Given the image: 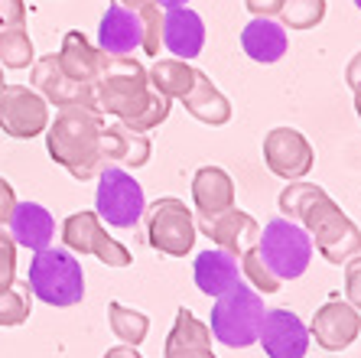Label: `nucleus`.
I'll use <instances>...</instances> for the list:
<instances>
[{
    "mask_svg": "<svg viewBox=\"0 0 361 358\" xmlns=\"http://www.w3.org/2000/svg\"><path fill=\"white\" fill-rule=\"evenodd\" d=\"M101 137H104V114L101 111L59 108L46 127V150L68 176L88 183V179H98L101 169H108Z\"/></svg>",
    "mask_w": 361,
    "mask_h": 358,
    "instance_id": "f03ea898",
    "label": "nucleus"
},
{
    "mask_svg": "<svg viewBox=\"0 0 361 358\" xmlns=\"http://www.w3.org/2000/svg\"><path fill=\"white\" fill-rule=\"evenodd\" d=\"M59 66L66 76L78 78V82H94L101 68V49L94 46L82 30H68L66 40H62V49L56 52Z\"/></svg>",
    "mask_w": 361,
    "mask_h": 358,
    "instance_id": "393cba45",
    "label": "nucleus"
},
{
    "mask_svg": "<svg viewBox=\"0 0 361 358\" xmlns=\"http://www.w3.org/2000/svg\"><path fill=\"white\" fill-rule=\"evenodd\" d=\"M238 264H241V277H247V280H251V287L257 293H277L280 287H283V280H280V277L267 267V261L261 258L257 244L244 251L241 258H238Z\"/></svg>",
    "mask_w": 361,
    "mask_h": 358,
    "instance_id": "7c9ffc66",
    "label": "nucleus"
},
{
    "mask_svg": "<svg viewBox=\"0 0 361 358\" xmlns=\"http://www.w3.org/2000/svg\"><path fill=\"white\" fill-rule=\"evenodd\" d=\"M195 228H199L202 234H209L212 241H215V248L228 251V254H235V258H241L244 251L254 248L257 238H261V225L254 222V215H247V212L238 205H231L228 212L215 215L212 222H195Z\"/></svg>",
    "mask_w": 361,
    "mask_h": 358,
    "instance_id": "2eb2a0df",
    "label": "nucleus"
},
{
    "mask_svg": "<svg viewBox=\"0 0 361 358\" xmlns=\"http://www.w3.org/2000/svg\"><path fill=\"white\" fill-rule=\"evenodd\" d=\"M355 111H358V117H361V85L355 88Z\"/></svg>",
    "mask_w": 361,
    "mask_h": 358,
    "instance_id": "79ce46f5",
    "label": "nucleus"
},
{
    "mask_svg": "<svg viewBox=\"0 0 361 358\" xmlns=\"http://www.w3.org/2000/svg\"><path fill=\"white\" fill-rule=\"evenodd\" d=\"M283 218L296 222L302 232L310 234L312 248L319 251L329 264L345 267L361 251V232L352 218L345 215L338 202L316 183H290L277 199Z\"/></svg>",
    "mask_w": 361,
    "mask_h": 358,
    "instance_id": "f257e3e1",
    "label": "nucleus"
},
{
    "mask_svg": "<svg viewBox=\"0 0 361 358\" xmlns=\"http://www.w3.org/2000/svg\"><path fill=\"white\" fill-rule=\"evenodd\" d=\"M94 212L101 222L111 228H137L147 199H143V186L124 167H108L98 173V192H94Z\"/></svg>",
    "mask_w": 361,
    "mask_h": 358,
    "instance_id": "0eeeda50",
    "label": "nucleus"
},
{
    "mask_svg": "<svg viewBox=\"0 0 361 358\" xmlns=\"http://www.w3.org/2000/svg\"><path fill=\"white\" fill-rule=\"evenodd\" d=\"M143 215H147V241L153 251H160L166 258H185L192 251L199 228H195V218L183 199L163 196Z\"/></svg>",
    "mask_w": 361,
    "mask_h": 358,
    "instance_id": "6e6552de",
    "label": "nucleus"
},
{
    "mask_svg": "<svg viewBox=\"0 0 361 358\" xmlns=\"http://www.w3.org/2000/svg\"><path fill=\"white\" fill-rule=\"evenodd\" d=\"M143 46L140 13L111 4L98 23V49L104 56H134Z\"/></svg>",
    "mask_w": 361,
    "mask_h": 358,
    "instance_id": "f3484780",
    "label": "nucleus"
},
{
    "mask_svg": "<svg viewBox=\"0 0 361 358\" xmlns=\"http://www.w3.org/2000/svg\"><path fill=\"white\" fill-rule=\"evenodd\" d=\"M4 85L7 82H4V66H0V92H4Z\"/></svg>",
    "mask_w": 361,
    "mask_h": 358,
    "instance_id": "37998d69",
    "label": "nucleus"
},
{
    "mask_svg": "<svg viewBox=\"0 0 361 358\" xmlns=\"http://www.w3.org/2000/svg\"><path fill=\"white\" fill-rule=\"evenodd\" d=\"M345 82H348V88H358L361 85V52H355V59L348 62V68H345Z\"/></svg>",
    "mask_w": 361,
    "mask_h": 358,
    "instance_id": "4c0bfd02",
    "label": "nucleus"
},
{
    "mask_svg": "<svg viewBox=\"0 0 361 358\" xmlns=\"http://www.w3.org/2000/svg\"><path fill=\"white\" fill-rule=\"evenodd\" d=\"M26 26V4L23 0H0V30Z\"/></svg>",
    "mask_w": 361,
    "mask_h": 358,
    "instance_id": "f704fd0d",
    "label": "nucleus"
},
{
    "mask_svg": "<svg viewBox=\"0 0 361 358\" xmlns=\"http://www.w3.org/2000/svg\"><path fill=\"white\" fill-rule=\"evenodd\" d=\"M163 49L173 59L192 62L205 49V20L192 7L163 10Z\"/></svg>",
    "mask_w": 361,
    "mask_h": 358,
    "instance_id": "dca6fc26",
    "label": "nucleus"
},
{
    "mask_svg": "<svg viewBox=\"0 0 361 358\" xmlns=\"http://www.w3.org/2000/svg\"><path fill=\"white\" fill-rule=\"evenodd\" d=\"M183 108L189 111L195 121H202V124H209V127H221L231 121V101L215 88V82H212L202 68H195V82H192V88L185 92Z\"/></svg>",
    "mask_w": 361,
    "mask_h": 358,
    "instance_id": "b1692460",
    "label": "nucleus"
},
{
    "mask_svg": "<svg viewBox=\"0 0 361 358\" xmlns=\"http://www.w3.org/2000/svg\"><path fill=\"white\" fill-rule=\"evenodd\" d=\"M33 313V293L26 280H13L10 287H0V326H23Z\"/></svg>",
    "mask_w": 361,
    "mask_h": 358,
    "instance_id": "c85d7f7f",
    "label": "nucleus"
},
{
    "mask_svg": "<svg viewBox=\"0 0 361 358\" xmlns=\"http://www.w3.org/2000/svg\"><path fill=\"white\" fill-rule=\"evenodd\" d=\"M17 280V241L7 228H0V287H10Z\"/></svg>",
    "mask_w": 361,
    "mask_h": 358,
    "instance_id": "473e14b6",
    "label": "nucleus"
},
{
    "mask_svg": "<svg viewBox=\"0 0 361 358\" xmlns=\"http://www.w3.org/2000/svg\"><path fill=\"white\" fill-rule=\"evenodd\" d=\"M140 26H143V46L140 49L147 52V56H160L163 49V7H157V4H143L140 10Z\"/></svg>",
    "mask_w": 361,
    "mask_h": 358,
    "instance_id": "2f4dec72",
    "label": "nucleus"
},
{
    "mask_svg": "<svg viewBox=\"0 0 361 358\" xmlns=\"http://www.w3.org/2000/svg\"><path fill=\"white\" fill-rule=\"evenodd\" d=\"M108 326L124 345H134V349L147 339V333H150V319L143 316L140 309H130L118 300L108 303Z\"/></svg>",
    "mask_w": 361,
    "mask_h": 358,
    "instance_id": "bb28decb",
    "label": "nucleus"
},
{
    "mask_svg": "<svg viewBox=\"0 0 361 358\" xmlns=\"http://www.w3.org/2000/svg\"><path fill=\"white\" fill-rule=\"evenodd\" d=\"M361 333V313L348 300H329L316 309V316L310 323V335L316 345L326 352H342L348 349Z\"/></svg>",
    "mask_w": 361,
    "mask_h": 358,
    "instance_id": "4468645a",
    "label": "nucleus"
},
{
    "mask_svg": "<svg viewBox=\"0 0 361 358\" xmlns=\"http://www.w3.org/2000/svg\"><path fill=\"white\" fill-rule=\"evenodd\" d=\"M257 342L267 358H306L310 352V329L293 309H267Z\"/></svg>",
    "mask_w": 361,
    "mask_h": 358,
    "instance_id": "ddd939ff",
    "label": "nucleus"
},
{
    "mask_svg": "<svg viewBox=\"0 0 361 358\" xmlns=\"http://www.w3.org/2000/svg\"><path fill=\"white\" fill-rule=\"evenodd\" d=\"M30 293L46 306L68 309L78 306L85 300V274L75 254L66 248H42L36 251V258L30 261Z\"/></svg>",
    "mask_w": 361,
    "mask_h": 358,
    "instance_id": "20e7f679",
    "label": "nucleus"
},
{
    "mask_svg": "<svg viewBox=\"0 0 361 358\" xmlns=\"http://www.w3.org/2000/svg\"><path fill=\"white\" fill-rule=\"evenodd\" d=\"M192 274H195V287H199L205 297H221V293L235 290L238 283H244L238 258L221 248L202 251L199 258H195Z\"/></svg>",
    "mask_w": 361,
    "mask_h": 358,
    "instance_id": "5701e85b",
    "label": "nucleus"
},
{
    "mask_svg": "<svg viewBox=\"0 0 361 358\" xmlns=\"http://www.w3.org/2000/svg\"><path fill=\"white\" fill-rule=\"evenodd\" d=\"M36 62L33 40L26 33V26H10L0 30V66L4 68H30Z\"/></svg>",
    "mask_w": 361,
    "mask_h": 358,
    "instance_id": "cd10ccee",
    "label": "nucleus"
},
{
    "mask_svg": "<svg viewBox=\"0 0 361 358\" xmlns=\"http://www.w3.org/2000/svg\"><path fill=\"white\" fill-rule=\"evenodd\" d=\"M163 358H215L212 352V329L195 316L192 309L179 306L176 323L166 335L163 345Z\"/></svg>",
    "mask_w": 361,
    "mask_h": 358,
    "instance_id": "a211bd4d",
    "label": "nucleus"
},
{
    "mask_svg": "<svg viewBox=\"0 0 361 358\" xmlns=\"http://www.w3.org/2000/svg\"><path fill=\"white\" fill-rule=\"evenodd\" d=\"M49 121V101L33 85H4L0 92V131L4 133L17 141H33L46 133Z\"/></svg>",
    "mask_w": 361,
    "mask_h": 358,
    "instance_id": "1a4fd4ad",
    "label": "nucleus"
},
{
    "mask_svg": "<svg viewBox=\"0 0 361 358\" xmlns=\"http://www.w3.org/2000/svg\"><path fill=\"white\" fill-rule=\"evenodd\" d=\"M147 76H150V88L153 92L166 95L169 101L176 98L183 101L185 92L192 88L195 82V68L185 62V59H157L150 68H147Z\"/></svg>",
    "mask_w": 361,
    "mask_h": 358,
    "instance_id": "a878e982",
    "label": "nucleus"
},
{
    "mask_svg": "<svg viewBox=\"0 0 361 358\" xmlns=\"http://www.w3.org/2000/svg\"><path fill=\"white\" fill-rule=\"evenodd\" d=\"M244 7L251 10V17H270L277 20L283 10V0H244Z\"/></svg>",
    "mask_w": 361,
    "mask_h": 358,
    "instance_id": "e433bc0d",
    "label": "nucleus"
},
{
    "mask_svg": "<svg viewBox=\"0 0 361 358\" xmlns=\"http://www.w3.org/2000/svg\"><path fill=\"white\" fill-rule=\"evenodd\" d=\"M257 251H261V258L267 261V267L280 277V280H296V277H302L306 267H310V261H312L310 234L283 215L270 218L267 225L261 228Z\"/></svg>",
    "mask_w": 361,
    "mask_h": 358,
    "instance_id": "423d86ee",
    "label": "nucleus"
},
{
    "mask_svg": "<svg viewBox=\"0 0 361 358\" xmlns=\"http://www.w3.org/2000/svg\"><path fill=\"white\" fill-rule=\"evenodd\" d=\"M153 98L150 76L134 56H104L94 78V101L101 114H111L121 124H130Z\"/></svg>",
    "mask_w": 361,
    "mask_h": 358,
    "instance_id": "7ed1b4c3",
    "label": "nucleus"
},
{
    "mask_svg": "<svg viewBox=\"0 0 361 358\" xmlns=\"http://www.w3.org/2000/svg\"><path fill=\"white\" fill-rule=\"evenodd\" d=\"M62 241L66 248L78 251V254H94L101 264L108 267H127L130 264V251L121 241H114L108 234V228L101 225L98 212H72L62 222Z\"/></svg>",
    "mask_w": 361,
    "mask_h": 358,
    "instance_id": "9d476101",
    "label": "nucleus"
},
{
    "mask_svg": "<svg viewBox=\"0 0 361 358\" xmlns=\"http://www.w3.org/2000/svg\"><path fill=\"white\" fill-rule=\"evenodd\" d=\"M13 208H17V192H13V186L0 176V228H7Z\"/></svg>",
    "mask_w": 361,
    "mask_h": 358,
    "instance_id": "c9c22d12",
    "label": "nucleus"
},
{
    "mask_svg": "<svg viewBox=\"0 0 361 358\" xmlns=\"http://www.w3.org/2000/svg\"><path fill=\"white\" fill-rule=\"evenodd\" d=\"M345 300L361 313V258H352L345 264Z\"/></svg>",
    "mask_w": 361,
    "mask_h": 358,
    "instance_id": "72a5a7b5",
    "label": "nucleus"
},
{
    "mask_svg": "<svg viewBox=\"0 0 361 358\" xmlns=\"http://www.w3.org/2000/svg\"><path fill=\"white\" fill-rule=\"evenodd\" d=\"M104 358H143L134 345H114V349L104 352Z\"/></svg>",
    "mask_w": 361,
    "mask_h": 358,
    "instance_id": "58836bf2",
    "label": "nucleus"
},
{
    "mask_svg": "<svg viewBox=\"0 0 361 358\" xmlns=\"http://www.w3.org/2000/svg\"><path fill=\"white\" fill-rule=\"evenodd\" d=\"M101 150H104V160L108 167H124V169H137L150 160V137L134 127L121 124H104V137H101Z\"/></svg>",
    "mask_w": 361,
    "mask_h": 358,
    "instance_id": "4be33fe9",
    "label": "nucleus"
},
{
    "mask_svg": "<svg viewBox=\"0 0 361 358\" xmlns=\"http://www.w3.org/2000/svg\"><path fill=\"white\" fill-rule=\"evenodd\" d=\"M355 7H358V10H361V0H355Z\"/></svg>",
    "mask_w": 361,
    "mask_h": 358,
    "instance_id": "c03bdc74",
    "label": "nucleus"
},
{
    "mask_svg": "<svg viewBox=\"0 0 361 358\" xmlns=\"http://www.w3.org/2000/svg\"><path fill=\"white\" fill-rule=\"evenodd\" d=\"M277 20L286 30H312L326 20V0H283Z\"/></svg>",
    "mask_w": 361,
    "mask_h": 358,
    "instance_id": "c756f323",
    "label": "nucleus"
},
{
    "mask_svg": "<svg viewBox=\"0 0 361 358\" xmlns=\"http://www.w3.org/2000/svg\"><path fill=\"white\" fill-rule=\"evenodd\" d=\"M30 68H33V88L49 101V105H56V108H92V111H98L94 82H78V78L66 76L59 66V59H56V52L39 56Z\"/></svg>",
    "mask_w": 361,
    "mask_h": 358,
    "instance_id": "f8f14e48",
    "label": "nucleus"
},
{
    "mask_svg": "<svg viewBox=\"0 0 361 358\" xmlns=\"http://www.w3.org/2000/svg\"><path fill=\"white\" fill-rule=\"evenodd\" d=\"M264 163L274 176L296 183L302 176H310L316 167V150L296 127H274L264 137Z\"/></svg>",
    "mask_w": 361,
    "mask_h": 358,
    "instance_id": "9b49d317",
    "label": "nucleus"
},
{
    "mask_svg": "<svg viewBox=\"0 0 361 358\" xmlns=\"http://www.w3.org/2000/svg\"><path fill=\"white\" fill-rule=\"evenodd\" d=\"M241 49L247 59L261 62V66H274L286 56L290 49V33L280 20L270 17H251V23L241 30Z\"/></svg>",
    "mask_w": 361,
    "mask_h": 358,
    "instance_id": "aec40b11",
    "label": "nucleus"
},
{
    "mask_svg": "<svg viewBox=\"0 0 361 358\" xmlns=\"http://www.w3.org/2000/svg\"><path fill=\"white\" fill-rule=\"evenodd\" d=\"M157 7H163V10H173V7H185L189 0H153Z\"/></svg>",
    "mask_w": 361,
    "mask_h": 358,
    "instance_id": "a19ab883",
    "label": "nucleus"
},
{
    "mask_svg": "<svg viewBox=\"0 0 361 358\" xmlns=\"http://www.w3.org/2000/svg\"><path fill=\"white\" fill-rule=\"evenodd\" d=\"M111 4H118V7H127V10H140L143 4H150V0H111Z\"/></svg>",
    "mask_w": 361,
    "mask_h": 358,
    "instance_id": "ea45409f",
    "label": "nucleus"
},
{
    "mask_svg": "<svg viewBox=\"0 0 361 358\" xmlns=\"http://www.w3.org/2000/svg\"><path fill=\"white\" fill-rule=\"evenodd\" d=\"M192 202L199 222H212L235 205V179L221 167H202L192 179Z\"/></svg>",
    "mask_w": 361,
    "mask_h": 358,
    "instance_id": "6ab92c4d",
    "label": "nucleus"
},
{
    "mask_svg": "<svg viewBox=\"0 0 361 358\" xmlns=\"http://www.w3.org/2000/svg\"><path fill=\"white\" fill-rule=\"evenodd\" d=\"M264 297L251 287L238 283L235 290L215 297V306H212V335L228 345V349H247L257 342L264 323Z\"/></svg>",
    "mask_w": 361,
    "mask_h": 358,
    "instance_id": "39448f33",
    "label": "nucleus"
},
{
    "mask_svg": "<svg viewBox=\"0 0 361 358\" xmlns=\"http://www.w3.org/2000/svg\"><path fill=\"white\" fill-rule=\"evenodd\" d=\"M7 232L23 248L42 251V248H49L52 238H56V218L39 202H17V208H13V215L7 222Z\"/></svg>",
    "mask_w": 361,
    "mask_h": 358,
    "instance_id": "412c9836",
    "label": "nucleus"
}]
</instances>
